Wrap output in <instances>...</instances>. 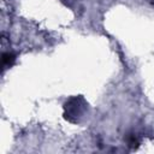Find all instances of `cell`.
<instances>
[{
    "label": "cell",
    "instance_id": "cell-1",
    "mask_svg": "<svg viewBox=\"0 0 154 154\" xmlns=\"http://www.w3.org/2000/svg\"><path fill=\"white\" fill-rule=\"evenodd\" d=\"M14 59H16V55H14L13 53H11V52H5V53L2 54V69L5 70L6 67H10V66L13 64Z\"/></svg>",
    "mask_w": 154,
    "mask_h": 154
},
{
    "label": "cell",
    "instance_id": "cell-2",
    "mask_svg": "<svg viewBox=\"0 0 154 154\" xmlns=\"http://www.w3.org/2000/svg\"><path fill=\"white\" fill-rule=\"evenodd\" d=\"M128 143H129V146L130 147H137L138 146V140H137V137H136V135H130L129 137H128Z\"/></svg>",
    "mask_w": 154,
    "mask_h": 154
}]
</instances>
